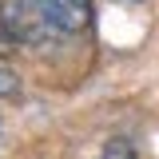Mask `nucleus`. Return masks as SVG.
Returning a JSON list of instances; mask_svg holds the SVG:
<instances>
[{
  "mask_svg": "<svg viewBox=\"0 0 159 159\" xmlns=\"http://www.w3.org/2000/svg\"><path fill=\"white\" fill-rule=\"evenodd\" d=\"M4 12H8L16 44H28V48H48L52 44L56 28H52V20L44 16L40 0H12V4H4Z\"/></svg>",
  "mask_w": 159,
  "mask_h": 159,
  "instance_id": "obj_1",
  "label": "nucleus"
},
{
  "mask_svg": "<svg viewBox=\"0 0 159 159\" xmlns=\"http://www.w3.org/2000/svg\"><path fill=\"white\" fill-rule=\"evenodd\" d=\"M44 16L52 20L56 32H84L92 24V0H40Z\"/></svg>",
  "mask_w": 159,
  "mask_h": 159,
  "instance_id": "obj_2",
  "label": "nucleus"
},
{
  "mask_svg": "<svg viewBox=\"0 0 159 159\" xmlns=\"http://www.w3.org/2000/svg\"><path fill=\"white\" fill-rule=\"evenodd\" d=\"M16 48V36H12V24H8V12H4V4H0V56H8Z\"/></svg>",
  "mask_w": 159,
  "mask_h": 159,
  "instance_id": "obj_3",
  "label": "nucleus"
},
{
  "mask_svg": "<svg viewBox=\"0 0 159 159\" xmlns=\"http://www.w3.org/2000/svg\"><path fill=\"white\" fill-rule=\"evenodd\" d=\"M103 159H135V151H131L127 139H111V143L103 147Z\"/></svg>",
  "mask_w": 159,
  "mask_h": 159,
  "instance_id": "obj_4",
  "label": "nucleus"
},
{
  "mask_svg": "<svg viewBox=\"0 0 159 159\" xmlns=\"http://www.w3.org/2000/svg\"><path fill=\"white\" fill-rule=\"evenodd\" d=\"M16 92H20V84H16V76L0 68V96H16Z\"/></svg>",
  "mask_w": 159,
  "mask_h": 159,
  "instance_id": "obj_5",
  "label": "nucleus"
}]
</instances>
